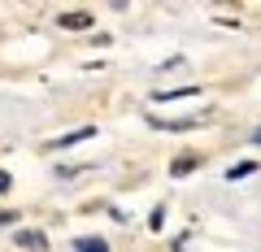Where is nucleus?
Masks as SVG:
<instances>
[{"label": "nucleus", "instance_id": "obj_1", "mask_svg": "<svg viewBox=\"0 0 261 252\" xmlns=\"http://www.w3.org/2000/svg\"><path fill=\"white\" fill-rule=\"evenodd\" d=\"M96 135V126H79V131H70V135H61V139H53L48 148H70V144H83V139H92Z\"/></svg>", "mask_w": 261, "mask_h": 252}, {"label": "nucleus", "instance_id": "obj_2", "mask_svg": "<svg viewBox=\"0 0 261 252\" xmlns=\"http://www.w3.org/2000/svg\"><path fill=\"white\" fill-rule=\"evenodd\" d=\"M13 239H18V248H31V252H44V248H48V239H44L39 231H18Z\"/></svg>", "mask_w": 261, "mask_h": 252}, {"label": "nucleus", "instance_id": "obj_3", "mask_svg": "<svg viewBox=\"0 0 261 252\" xmlns=\"http://www.w3.org/2000/svg\"><path fill=\"white\" fill-rule=\"evenodd\" d=\"M57 22H61V26L65 31H87V26H92V13H61V18H57Z\"/></svg>", "mask_w": 261, "mask_h": 252}, {"label": "nucleus", "instance_id": "obj_4", "mask_svg": "<svg viewBox=\"0 0 261 252\" xmlns=\"http://www.w3.org/2000/svg\"><path fill=\"white\" fill-rule=\"evenodd\" d=\"M196 165H200V157H178L174 165H170V174H174V178H183V174H192Z\"/></svg>", "mask_w": 261, "mask_h": 252}, {"label": "nucleus", "instance_id": "obj_5", "mask_svg": "<svg viewBox=\"0 0 261 252\" xmlns=\"http://www.w3.org/2000/svg\"><path fill=\"white\" fill-rule=\"evenodd\" d=\"M252 170H257V161H240V165H231V170H226V178H231V183H240V178H248Z\"/></svg>", "mask_w": 261, "mask_h": 252}, {"label": "nucleus", "instance_id": "obj_6", "mask_svg": "<svg viewBox=\"0 0 261 252\" xmlns=\"http://www.w3.org/2000/svg\"><path fill=\"white\" fill-rule=\"evenodd\" d=\"M200 87H174V92H157L152 100H183V96H196Z\"/></svg>", "mask_w": 261, "mask_h": 252}, {"label": "nucleus", "instance_id": "obj_7", "mask_svg": "<svg viewBox=\"0 0 261 252\" xmlns=\"http://www.w3.org/2000/svg\"><path fill=\"white\" fill-rule=\"evenodd\" d=\"M74 252H109V243H105V239H79Z\"/></svg>", "mask_w": 261, "mask_h": 252}, {"label": "nucleus", "instance_id": "obj_8", "mask_svg": "<svg viewBox=\"0 0 261 252\" xmlns=\"http://www.w3.org/2000/svg\"><path fill=\"white\" fill-rule=\"evenodd\" d=\"M9 183H13V178L5 174V170H0V196H5V191H9Z\"/></svg>", "mask_w": 261, "mask_h": 252}, {"label": "nucleus", "instance_id": "obj_9", "mask_svg": "<svg viewBox=\"0 0 261 252\" xmlns=\"http://www.w3.org/2000/svg\"><path fill=\"white\" fill-rule=\"evenodd\" d=\"M18 222V213H0V226H13Z\"/></svg>", "mask_w": 261, "mask_h": 252}, {"label": "nucleus", "instance_id": "obj_10", "mask_svg": "<svg viewBox=\"0 0 261 252\" xmlns=\"http://www.w3.org/2000/svg\"><path fill=\"white\" fill-rule=\"evenodd\" d=\"M252 144H261V131H252Z\"/></svg>", "mask_w": 261, "mask_h": 252}]
</instances>
